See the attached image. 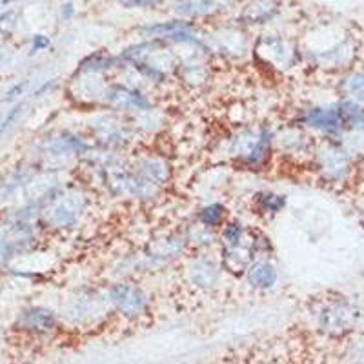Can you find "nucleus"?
Here are the masks:
<instances>
[{"mask_svg": "<svg viewBox=\"0 0 364 364\" xmlns=\"http://www.w3.org/2000/svg\"><path fill=\"white\" fill-rule=\"evenodd\" d=\"M302 122L308 128L317 129L326 135H336L344 126L341 108H310L302 117Z\"/></svg>", "mask_w": 364, "mask_h": 364, "instance_id": "4", "label": "nucleus"}, {"mask_svg": "<svg viewBox=\"0 0 364 364\" xmlns=\"http://www.w3.org/2000/svg\"><path fill=\"white\" fill-rule=\"evenodd\" d=\"M48 44H50V41L46 37H42V35H37L35 37V42H33V50H41V48H48Z\"/></svg>", "mask_w": 364, "mask_h": 364, "instance_id": "19", "label": "nucleus"}, {"mask_svg": "<svg viewBox=\"0 0 364 364\" xmlns=\"http://www.w3.org/2000/svg\"><path fill=\"white\" fill-rule=\"evenodd\" d=\"M200 224L208 228H217L224 223V208L220 204H211V206H206L203 211H200Z\"/></svg>", "mask_w": 364, "mask_h": 364, "instance_id": "15", "label": "nucleus"}, {"mask_svg": "<svg viewBox=\"0 0 364 364\" xmlns=\"http://www.w3.org/2000/svg\"><path fill=\"white\" fill-rule=\"evenodd\" d=\"M126 8H149V6H155L159 0H117Z\"/></svg>", "mask_w": 364, "mask_h": 364, "instance_id": "18", "label": "nucleus"}, {"mask_svg": "<svg viewBox=\"0 0 364 364\" xmlns=\"http://www.w3.org/2000/svg\"><path fill=\"white\" fill-rule=\"evenodd\" d=\"M71 11H73V9H71V4H66V6H64V15H66V17H70Z\"/></svg>", "mask_w": 364, "mask_h": 364, "instance_id": "20", "label": "nucleus"}, {"mask_svg": "<svg viewBox=\"0 0 364 364\" xmlns=\"http://www.w3.org/2000/svg\"><path fill=\"white\" fill-rule=\"evenodd\" d=\"M26 321H28V326L38 328V330H46V328H51L55 323L51 311L46 310H31L24 315Z\"/></svg>", "mask_w": 364, "mask_h": 364, "instance_id": "16", "label": "nucleus"}, {"mask_svg": "<svg viewBox=\"0 0 364 364\" xmlns=\"http://www.w3.org/2000/svg\"><path fill=\"white\" fill-rule=\"evenodd\" d=\"M215 9L213 0H178L175 4V11L182 17H200Z\"/></svg>", "mask_w": 364, "mask_h": 364, "instance_id": "12", "label": "nucleus"}, {"mask_svg": "<svg viewBox=\"0 0 364 364\" xmlns=\"http://www.w3.org/2000/svg\"><path fill=\"white\" fill-rule=\"evenodd\" d=\"M184 248V240L178 237H164V239L155 240L154 245L148 248V261L155 264H164L168 261H173L175 257Z\"/></svg>", "mask_w": 364, "mask_h": 364, "instance_id": "9", "label": "nucleus"}, {"mask_svg": "<svg viewBox=\"0 0 364 364\" xmlns=\"http://www.w3.org/2000/svg\"><path fill=\"white\" fill-rule=\"evenodd\" d=\"M344 91L352 102H364V73H353L344 82Z\"/></svg>", "mask_w": 364, "mask_h": 364, "instance_id": "14", "label": "nucleus"}, {"mask_svg": "<svg viewBox=\"0 0 364 364\" xmlns=\"http://www.w3.org/2000/svg\"><path fill=\"white\" fill-rule=\"evenodd\" d=\"M259 197V208L262 211H268V213H277L281 211V208L284 206V197L282 195H275V193H261L257 195Z\"/></svg>", "mask_w": 364, "mask_h": 364, "instance_id": "17", "label": "nucleus"}, {"mask_svg": "<svg viewBox=\"0 0 364 364\" xmlns=\"http://www.w3.org/2000/svg\"><path fill=\"white\" fill-rule=\"evenodd\" d=\"M104 100L117 109H146L149 106L148 99L139 91L124 86H113L104 91Z\"/></svg>", "mask_w": 364, "mask_h": 364, "instance_id": "7", "label": "nucleus"}, {"mask_svg": "<svg viewBox=\"0 0 364 364\" xmlns=\"http://www.w3.org/2000/svg\"><path fill=\"white\" fill-rule=\"evenodd\" d=\"M275 9H277V0H252L242 13V21L248 24L264 22L272 17Z\"/></svg>", "mask_w": 364, "mask_h": 364, "instance_id": "11", "label": "nucleus"}, {"mask_svg": "<svg viewBox=\"0 0 364 364\" xmlns=\"http://www.w3.org/2000/svg\"><path fill=\"white\" fill-rule=\"evenodd\" d=\"M190 281L199 288H211L219 282L220 266L211 257L200 255L193 259L190 264Z\"/></svg>", "mask_w": 364, "mask_h": 364, "instance_id": "6", "label": "nucleus"}, {"mask_svg": "<svg viewBox=\"0 0 364 364\" xmlns=\"http://www.w3.org/2000/svg\"><path fill=\"white\" fill-rule=\"evenodd\" d=\"M262 44H264L266 58L273 60L275 64H282V66H286V64L291 60V51L288 50L286 42L281 41L279 37L266 38V41H262Z\"/></svg>", "mask_w": 364, "mask_h": 364, "instance_id": "13", "label": "nucleus"}, {"mask_svg": "<svg viewBox=\"0 0 364 364\" xmlns=\"http://www.w3.org/2000/svg\"><path fill=\"white\" fill-rule=\"evenodd\" d=\"M84 197L80 193H66L57 200L55 208L51 210V224L58 228H70L79 220L84 210Z\"/></svg>", "mask_w": 364, "mask_h": 364, "instance_id": "5", "label": "nucleus"}, {"mask_svg": "<svg viewBox=\"0 0 364 364\" xmlns=\"http://www.w3.org/2000/svg\"><path fill=\"white\" fill-rule=\"evenodd\" d=\"M109 301L126 317H136L144 314L148 301L144 291L133 282H117L109 288Z\"/></svg>", "mask_w": 364, "mask_h": 364, "instance_id": "2", "label": "nucleus"}, {"mask_svg": "<svg viewBox=\"0 0 364 364\" xmlns=\"http://www.w3.org/2000/svg\"><path fill=\"white\" fill-rule=\"evenodd\" d=\"M321 170H323L324 177L330 181H341L346 177L348 170H350V159H348L346 151L339 148H330L321 155Z\"/></svg>", "mask_w": 364, "mask_h": 364, "instance_id": "8", "label": "nucleus"}, {"mask_svg": "<svg viewBox=\"0 0 364 364\" xmlns=\"http://www.w3.org/2000/svg\"><path fill=\"white\" fill-rule=\"evenodd\" d=\"M269 133L268 132H246L237 139L235 155L246 164H261L266 161L269 151Z\"/></svg>", "mask_w": 364, "mask_h": 364, "instance_id": "3", "label": "nucleus"}, {"mask_svg": "<svg viewBox=\"0 0 364 364\" xmlns=\"http://www.w3.org/2000/svg\"><path fill=\"white\" fill-rule=\"evenodd\" d=\"M257 252V240L253 233L242 224L232 223L223 232V266L233 273H242L252 266L253 253Z\"/></svg>", "mask_w": 364, "mask_h": 364, "instance_id": "1", "label": "nucleus"}, {"mask_svg": "<svg viewBox=\"0 0 364 364\" xmlns=\"http://www.w3.org/2000/svg\"><path fill=\"white\" fill-rule=\"evenodd\" d=\"M248 281L253 288L268 290L277 282V269L268 261H255L248 268Z\"/></svg>", "mask_w": 364, "mask_h": 364, "instance_id": "10", "label": "nucleus"}]
</instances>
